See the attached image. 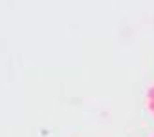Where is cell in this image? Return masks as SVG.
<instances>
[{
	"mask_svg": "<svg viewBox=\"0 0 154 137\" xmlns=\"http://www.w3.org/2000/svg\"><path fill=\"white\" fill-rule=\"evenodd\" d=\"M147 101H154V86H149L147 90Z\"/></svg>",
	"mask_w": 154,
	"mask_h": 137,
	"instance_id": "1",
	"label": "cell"
},
{
	"mask_svg": "<svg viewBox=\"0 0 154 137\" xmlns=\"http://www.w3.org/2000/svg\"><path fill=\"white\" fill-rule=\"evenodd\" d=\"M147 108L154 113V101H147Z\"/></svg>",
	"mask_w": 154,
	"mask_h": 137,
	"instance_id": "2",
	"label": "cell"
},
{
	"mask_svg": "<svg viewBox=\"0 0 154 137\" xmlns=\"http://www.w3.org/2000/svg\"><path fill=\"white\" fill-rule=\"evenodd\" d=\"M152 137H154V135H152Z\"/></svg>",
	"mask_w": 154,
	"mask_h": 137,
	"instance_id": "3",
	"label": "cell"
}]
</instances>
